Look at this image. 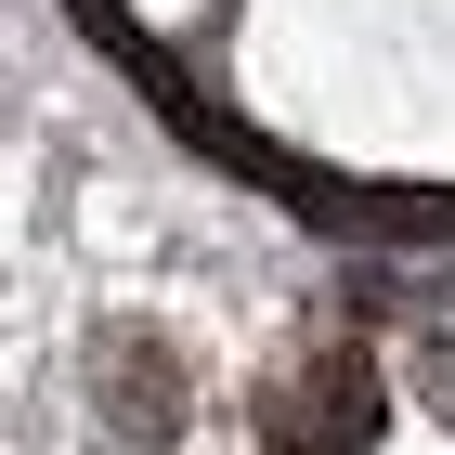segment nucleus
I'll use <instances>...</instances> for the list:
<instances>
[{
  "mask_svg": "<svg viewBox=\"0 0 455 455\" xmlns=\"http://www.w3.org/2000/svg\"><path fill=\"white\" fill-rule=\"evenodd\" d=\"M260 429H274V455H364L378 443V364L364 351H325L286 403H260Z\"/></svg>",
  "mask_w": 455,
  "mask_h": 455,
  "instance_id": "nucleus-1",
  "label": "nucleus"
},
{
  "mask_svg": "<svg viewBox=\"0 0 455 455\" xmlns=\"http://www.w3.org/2000/svg\"><path fill=\"white\" fill-rule=\"evenodd\" d=\"M105 417H117V443H170L182 429V364L143 339V325L105 339Z\"/></svg>",
  "mask_w": 455,
  "mask_h": 455,
  "instance_id": "nucleus-2",
  "label": "nucleus"
}]
</instances>
